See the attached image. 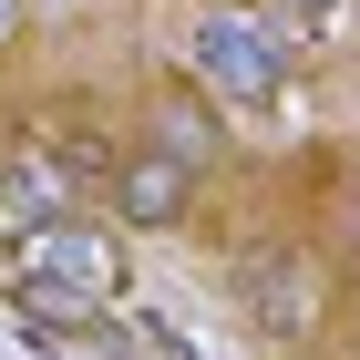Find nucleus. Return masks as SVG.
I'll return each mask as SVG.
<instances>
[{"label":"nucleus","mask_w":360,"mask_h":360,"mask_svg":"<svg viewBox=\"0 0 360 360\" xmlns=\"http://www.w3.org/2000/svg\"><path fill=\"white\" fill-rule=\"evenodd\" d=\"M11 21H21V0H0V31H11Z\"/></svg>","instance_id":"423d86ee"},{"label":"nucleus","mask_w":360,"mask_h":360,"mask_svg":"<svg viewBox=\"0 0 360 360\" xmlns=\"http://www.w3.org/2000/svg\"><path fill=\"white\" fill-rule=\"evenodd\" d=\"M11 195H21L31 217H52V206H62V186H52V175H41V165H21V175H11Z\"/></svg>","instance_id":"20e7f679"},{"label":"nucleus","mask_w":360,"mask_h":360,"mask_svg":"<svg viewBox=\"0 0 360 360\" xmlns=\"http://www.w3.org/2000/svg\"><path fill=\"white\" fill-rule=\"evenodd\" d=\"M21 299H31V309H93V299H113V248L83 237V226H62L52 248H31Z\"/></svg>","instance_id":"f03ea898"},{"label":"nucleus","mask_w":360,"mask_h":360,"mask_svg":"<svg viewBox=\"0 0 360 360\" xmlns=\"http://www.w3.org/2000/svg\"><path fill=\"white\" fill-rule=\"evenodd\" d=\"M288 11H299L309 31H330V21H340V0H288Z\"/></svg>","instance_id":"39448f33"},{"label":"nucleus","mask_w":360,"mask_h":360,"mask_svg":"<svg viewBox=\"0 0 360 360\" xmlns=\"http://www.w3.org/2000/svg\"><path fill=\"white\" fill-rule=\"evenodd\" d=\"M175 195H186V165H175V155H144V165L124 175V206H134V217H175Z\"/></svg>","instance_id":"7ed1b4c3"},{"label":"nucleus","mask_w":360,"mask_h":360,"mask_svg":"<svg viewBox=\"0 0 360 360\" xmlns=\"http://www.w3.org/2000/svg\"><path fill=\"white\" fill-rule=\"evenodd\" d=\"M186 52H195V72H206L217 93H237V103H268V93L288 83V52H278V31H268V21H248V11H206Z\"/></svg>","instance_id":"f257e3e1"}]
</instances>
